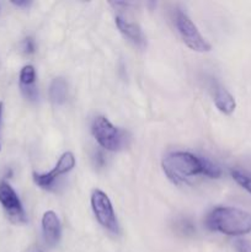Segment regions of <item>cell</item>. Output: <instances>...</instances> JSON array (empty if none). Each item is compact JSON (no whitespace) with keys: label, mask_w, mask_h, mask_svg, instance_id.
I'll list each match as a JSON object with an SVG mask.
<instances>
[{"label":"cell","mask_w":251,"mask_h":252,"mask_svg":"<svg viewBox=\"0 0 251 252\" xmlns=\"http://www.w3.org/2000/svg\"><path fill=\"white\" fill-rule=\"evenodd\" d=\"M209 230L228 236H243L251 233V214L234 207H217L207 216Z\"/></svg>","instance_id":"cell-1"},{"label":"cell","mask_w":251,"mask_h":252,"mask_svg":"<svg viewBox=\"0 0 251 252\" xmlns=\"http://www.w3.org/2000/svg\"><path fill=\"white\" fill-rule=\"evenodd\" d=\"M162 170L177 185L191 176L203 175V158L187 152L170 153L162 159Z\"/></svg>","instance_id":"cell-2"},{"label":"cell","mask_w":251,"mask_h":252,"mask_svg":"<svg viewBox=\"0 0 251 252\" xmlns=\"http://www.w3.org/2000/svg\"><path fill=\"white\" fill-rule=\"evenodd\" d=\"M91 130L96 142L108 152H118L126 144V133L120 128L115 127L110 121L103 116H98L94 120Z\"/></svg>","instance_id":"cell-3"},{"label":"cell","mask_w":251,"mask_h":252,"mask_svg":"<svg viewBox=\"0 0 251 252\" xmlns=\"http://www.w3.org/2000/svg\"><path fill=\"white\" fill-rule=\"evenodd\" d=\"M175 26L181 36L182 41L185 42L188 48L196 52H209L211 51V44L208 43L206 38L198 31L196 25L192 22V20L185 14L182 10L177 9L174 16Z\"/></svg>","instance_id":"cell-4"},{"label":"cell","mask_w":251,"mask_h":252,"mask_svg":"<svg viewBox=\"0 0 251 252\" xmlns=\"http://www.w3.org/2000/svg\"><path fill=\"white\" fill-rule=\"evenodd\" d=\"M91 208L98 223L113 234L120 233L116 213L107 194L101 189H94L91 193Z\"/></svg>","instance_id":"cell-5"},{"label":"cell","mask_w":251,"mask_h":252,"mask_svg":"<svg viewBox=\"0 0 251 252\" xmlns=\"http://www.w3.org/2000/svg\"><path fill=\"white\" fill-rule=\"evenodd\" d=\"M75 166V158H74L73 153L66 152L59 158L58 162L54 166L53 170H51L47 174H33V181L38 187L43 189H51L54 186L59 176L66 174V172L71 171L73 167Z\"/></svg>","instance_id":"cell-6"},{"label":"cell","mask_w":251,"mask_h":252,"mask_svg":"<svg viewBox=\"0 0 251 252\" xmlns=\"http://www.w3.org/2000/svg\"><path fill=\"white\" fill-rule=\"evenodd\" d=\"M0 204L14 223H25L26 214L19 196L6 181H0Z\"/></svg>","instance_id":"cell-7"},{"label":"cell","mask_w":251,"mask_h":252,"mask_svg":"<svg viewBox=\"0 0 251 252\" xmlns=\"http://www.w3.org/2000/svg\"><path fill=\"white\" fill-rule=\"evenodd\" d=\"M116 25H117L118 30L121 33L126 37L129 42H132L134 46L139 47V48H144L147 46V39H145L144 33H143L142 29L135 22L129 21V20L125 19L122 16H116Z\"/></svg>","instance_id":"cell-8"},{"label":"cell","mask_w":251,"mask_h":252,"mask_svg":"<svg viewBox=\"0 0 251 252\" xmlns=\"http://www.w3.org/2000/svg\"><path fill=\"white\" fill-rule=\"evenodd\" d=\"M42 230H43L44 241L47 245L54 246L59 243L62 235L61 221L58 216L53 211H48L42 218Z\"/></svg>","instance_id":"cell-9"},{"label":"cell","mask_w":251,"mask_h":252,"mask_svg":"<svg viewBox=\"0 0 251 252\" xmlns=\"http://www.w3.org/2000/svg\"><path fill=\"white\" fill-rule=\"evenodd\" d=\"M214 103L216 107L224 115H231L236 107L234 96L225 88L218 84L214 86Z\"/></svg>","instance_id":"cell-10"},{"label":"cell","mask_w":251,"mask_h":252,"mask_svg":"<svg viewBox=\"0 0 251 252\" xmlns=\"http://www.w3.org/2000/svg\"><path fill=\"white\" fill-rule=\"evenodd\" d=\"M66 94H68V85L63 78H56L52 80L49 85V100L54 105H62L65 102Z\"/></svg>","instance_id":"cell-11"},{"label":"cell","mask_w":251,"mask_h":252,"mask_svg":"<svg viewBox=\"0 0 251 252\" xmlns=\"http://www.w3.org/2000/svg\"><path fill=\"white\" fill-rule=\"evenodd\" d=\"M36 83V70L32 65H25L20 71V86L24 88H32Z\"/></svg>","instance_id":"cell-12"},{"label":"cell","mask_w":251,"mask_h":252,"mask_svg":"<svg viewBox=\"0 0 251 252\" xmlns=\"http://www.w3.org/2000/svg\"><path fill=\"white\" fill-rule=\"evenodd\" d=\"M231 177L236 181V184L240 185L245 191L251 194V174L250 172L243 171V170H231Z\"/></svg>","instance_id":"cell-13"},{"label":"cell","mask_w":251,"mask_h":252,"mask_svg":"<svg viewBox=\"0 0 251 252\" xmlns=\"http://www.w3.org/2000/svg\"><path fill=\"white\" fill-rule=\"evenodd\" d=\"M203 175L209 179H219L221 176V170L211 160L203 158Z\"/></svg>","instance_id":"cell-14"},{"label":"cell","mask_w":251,"mask_h":252,"mask_svg":"<svg viewBox=\"0 0 251 252\" xmlns=\"http://www.w3.org/2000/svg\"><path fill=\"white\" fill-rule=\"evenodd\" d=\"M22 52H24L26 56H30V54H33L34 51H36V42L32 37H26V38L22 41L21 43Z\"/></svg>","instance_id":"cell-15"},{"label":"cell","mask_w":251,"mask_h":252,"mask_svg":"<svg viewBox=\"0 0 251 252\" xmlns=\"http://www.w3.org/2000/svg\"><path fill=\"white\" fill-rule=\"evenodd\" d=\"M236 252H251V243L244 239H239L234 243Z\"/></svg>","instance_id":"cell-16"},{"label":"cell","mask_w":251,"mask_h":252,"mask_svg":"<svg viewBox=\"0 0 251 252\" xmlns=\"http://www.w3.org/2000/svg\"><path fill=\"white\" fill-rule=\"evenodd\" d=\"M11 4L16 5L19 7H29L32 4V1H27V0H25V1H11Z\"/></svg>","instance_id":"cell-17"},{"label":"cell","mask_w":251,"mask_h":252,"mask_svg":"<svg viewBox=\"0 0 251 252\" xmlns=\"http://www.w3.org/2000/svg\"><path fill=\"white\" fill-rule=\"evenodd\" d=\"M2 108H4V105H2V102H0V123H1V117H2ZM0 149H1V145H0Z\"/></svg>","instance_id":"cell-18"},{"label":"cell","mask_w":251,"mask_h":252,"mask_svg":"<svg viewBox=\"0 0 251 252\" xmlns=\"http://www.w3.org/2000/svg\"><path fill=\"white\" fill-rule=\"evenodd\" d=\"M30 252H43V251H42L39 248H33V249H31V250H30Z\"/></svg>","instance_id":"cell-19"}]
</instances>
